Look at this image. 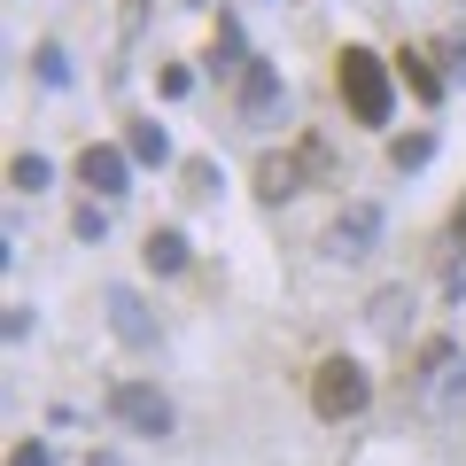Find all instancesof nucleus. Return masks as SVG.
<instances>
[{
    "instance_id": "1",
    "label": "nucleus",
    "mask_w": 466,
    "mask_h": 466,
    "mask_svg": "<svg viewBox=\"0 0 466 466\" xmlns=\"http://www.w3.org/2000/svg\"><path fill=\"white\" fill-rule=\"evenodd\" d=\"M334 86H342L358 125H389V63L373 47H342L334 55Z\"/></svg>"
},
{
    "instance_id": "2",
    "label": "nucleus",
    "mask_w": 466,
    "mask_h": 466,
    "mask_svg": "<svg viewBox=\"0 0 466 466\" xmlns=\"http://www.w3.org/2000/svg\"><path fill=\"white\" fill-rule=\"evenodd\" d=\"M366 397H373V381H366V366H350V358H327V366L311 373V412L319 420H358Z\"/></svg>"
},
{
    "instance_id": "3",
    "label": "nucleus",
    "mask_w": 466,
    "mask_h": 466,
    "mask_svg": "<svg viewBox=\"0 0 466 466\" xmlns=\"http://www.w3.org/2000/svg\"><path fill=\"white\" fill-rule=\"evenodd\" d=\"M109 412L125 420L133 435H171V404L156 397L148 381H116V389H109Z\"/></svg>"
},
{
    "instance_id": "4",
    "label": "nucleus",
    "mask_w": 466,
    "mask_h": 466,
    "mask_svg": "<svg viewBox=\"0 0 466 466\" xmlns=\"http://www.w3.org/2000/svg\"><path fill=\"white\" fill-rule=\"evenodd\" d=\"M373 241H381V210H373V202H350V210L334 218V233H327V249L350 257V265H358V257H373Z\"/></svg>"
},
{
    "instance_id": "5",
    "label": "nucleus",
    "mask_w": 466,
    "mask_h": 466,
    "mask_svg": "<svg viewBox=\"0 0 466 466\" xmlns=\"http://www.w3.org/2000/svg\"><path fill=\"white\" fill-rule=\"evenodd\" d=\"M241 116L249 125H280V70L265 55H249V70H241Z\"/></svg>"
},
{
    "instance_id": "6",
    "label": "nucleus",
    "mask_w": 466,
    "mask_h": 466,
    "mask_svg": "<svg viewBox=\"0 0 466 466\" xmlns=\"http://www.w3.org/2000/svg\"><path fill=\"white\" fill-rule=\"evenodd\" d=\"M78 179L94 187V195H125V179H133V148H101V140H94V148L78 156Z\"/></svg>"
},
{
    "instance_id": "7",
    "label": "nucleus",
    "mask_w": 466,
    "mask_h": 466,
    "mask_svg": "<svg viewBox=\"0 0 466 466\" xmlns=\"http://www.w3.org/2000/svg\"><path fill=\"white\" fill-rule=\"evenodd\" d=\"M303 164H311V148H303V156H265V164H257V195L288 202V195H296V179H303Z\"/></svg>"
},
{
    "instance_id": "8",
    "label": "nucleus",
    "mask_w": 466,
    "mask_h": 466,
    "mask_svg": "<svg viewBox=\"0 0 466 466\" xmlns=\"http://www.w3.org/2000/svg\"><path fill=\"white\" fill-rule=\"evenodd\" d=\"M109 327L125 334L133 350H148V342H156V327H148V311H140V296H133V288H109Z\"/></svg>"
},
{
    "instance_id": "9",
    "label": "nucleus",
    "mask_w": 466,
    "mask_h": 466,
    "mask_svg": "<svg viewBox=\"0 0 466 466\" xmlns=\"http://www.w3.org/2000/svg\"><path fill=\"white\" fill-rule=\"evenodd\" d=\"M451 389H459V350H451V342H435V350H428V381H420V397H428V404H443Z\"/></svg>"
},
{
    "instance_id": "10",
    "label": "nucleus",
    "mask_w": 466,
    "mask_h": 466,
    "mask_svg": "<svg viewBox=\"0 0 466 466\" xmlns=\"http://www.w3.org/2000/svg\"><path fill=\"white\" fill-rule=\"evenodd\" d=\"M397 70H404V86H412L420 101H443V78H435V63H428V55H397Z\"/></svg>"
},
{
    "instance_id": "11",
    "label": "nucleus",
    "mask_w": 466,
    "mask_h": 466,
    "mask_svg": "<svg viewBox=\"0 0 466 466\" xmlns=\"http://www.w3.org/2000/svg\"><path fill=\"white\" fill-rule=\"evenodd\" d=\"M125 148H133V164H164L171 140H164V125H133V133H125Z\"/></svg>"
},
{
    "instance_id": "12",
    "label": "nucleus",
    "mask_w": 466,
    "mask_h": 466,
    "mask_svg": "<svg viewBox=\"0 0 466 466\" xmlns=\"http://www.w3.org/2000/svg\"><path fill=\"white\" fill-rule=\"evenodd\" d=\"M148 265L156 272H179L187 265V241H179V233H148Z\"/></svg>"
},
{
    "instance_id": "13",
    "label": "nucleus",
    "mask_w": 466,
    "mask_h": 466,
    "mask_svg": "<svg viewBox=\"0 0 466 466\" xmlns=\"http://www.w3.org/2000/svg\"><path fill=\"white\" fill-rule=\"evenodd\" d=\"M8 187L39 195V187H47V156H16V164H8Z\"/></svg>"
},
{
    "instance_id": "14",
    "label": "nucleus",
    "mask_w": 466,
    "mask_h": 466,
    "mask_svg": "<svg viewBox=\"0 0 466 466\" xmlns=\"http://www.w3.org/2000/svg\"><path fill=\"white\" fill-rule=\"evenodd\" d=\"M32 70H39V86H70V55H63V47H39Z\"/></svg>"
},
{
    "instance_id": "15",
    "label": "nucleus",
    "mask_w": 466,
    "mask_h": 466,
    "mask_svg": "<svg viewBox=\"0 0 466 466\" xmlns=\"http://www.w3.org/2000/svg\"><path fill=\"white\" fill-rule=\"evenodd\" d=\"M389 156H397V171H420V164H428V156H435V140H428V133H412V140H397V148H389Z\"/></svg>"
},
{
    "instance_id": "16",
    "label": "nucleus",
    "mask_w": 466,
    "mask_h": 466,
    "mask_svg": "<svg viewBox=\"0 0 466 466\" xmlns=\"http://www.w3.org/2000/svg\"><path fill=\"white\" fill-rule=\"evenodd\" d=\"M187 195H218V164L195 156V164H187Z\"/></svg>"
},
{
    "instance_id": "17",
    "label": "nucleus",
    "mask_w": 466,
    "mask_h": 466,
    "mask_svg": "<svg viewBox=\"0 0 466 466\" xmlns=\"http://www.w3.org/2000/svg\"><path fill=\"white\" fill-rule=\"evenodd\" d=\"M78 233H86V241H101V233H109V218H101V202H86V210H78Z\"/></svg>"
},
{
    "instance_id": "18",
    "label": "nucleus",
    "mask_w": 466,
    "mask_h": 466,
    "mask_svg": "<svg viewBox=\"0 0 466 466\" xmlns=\"http://www.w3.org/2000/svg\"><path fill=\"white\" fill-rule=\"evenodd\" d=\"M8 466H55V459H47V443H16V459H8Z\"/></svg>"
}]
</instances>
